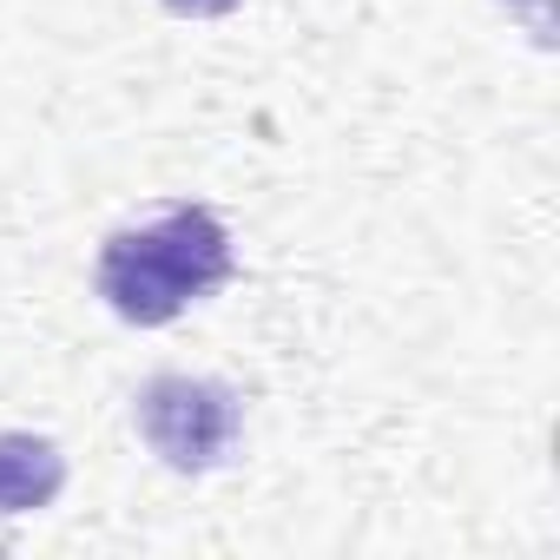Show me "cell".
<instances>
[{
    "mask_svg": "<svg viewBox=\"0 0 560 560\" xmlns=\"http://www.w3.org/2000/svg\"><path fill=\"white\" fill-rule=\"evenodd\" d=\"M231 284V231L205 205H172L100 244V298L113 317L159 330L185 304Z\"/></svg>",
    "mask_w": 560,
    "mask_h": 560,
    "instance_id": "obj_1",
    "label": "cell"
},
{
    "mask_svg": "<svg viewBox=\"0 0 560 560\" xmlns=\"http://www.w3.org/2000/svg\"><path fill=\"white\" fill-rule=\"evenodd\" d=\"M237 422H244L237 396L224 383H211V376H178L172 370V376H152L139 389V435L178 475L218 468L231 455V442H237Z\"/></svg>",
    "mask_w": 560,
    "mask_h": 560,
    "instance_id": "obj_2",
    "label": "cell"
},
{
    "mask_svg": "<svg viewBox=\"0 0 560 560\" xmlns=\"http://www.w3.org/2000/svg\"><path fill=\"white\" fill-rule=\"evenodd\" d=\"M67 488V455L47 435H0V514H40Z\"/></svg>",
    "mask_w": 560,
    "mask_h": 560,
    "instance_id": "obj_3",
    "label": "cell"
},
{
    "mask_svg": "<svg viewBox=\"0 0 560 560\" xmlns=\"http://www.w3.org/2000/svg\"><path fill=\"white\" fill-rule=\"evenodd\" d=\"M172 14H185V21H218V14H231L237 0H165Z\"/></svg>",
    "mask_w": 560,
    "mask_h": 560,
    "instance_id": "obj_4",
    "label": "cell"
}]
</instances>
